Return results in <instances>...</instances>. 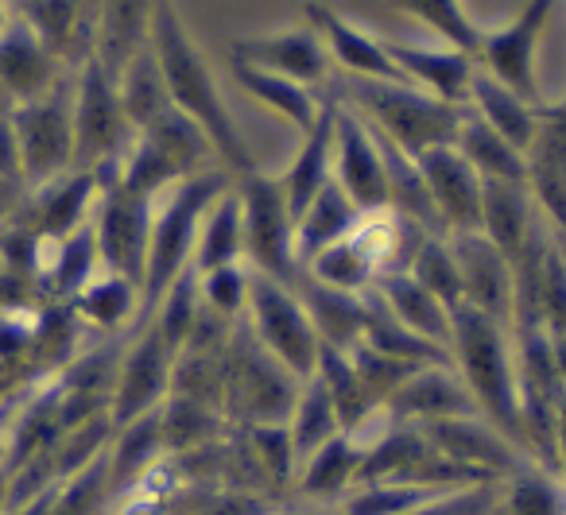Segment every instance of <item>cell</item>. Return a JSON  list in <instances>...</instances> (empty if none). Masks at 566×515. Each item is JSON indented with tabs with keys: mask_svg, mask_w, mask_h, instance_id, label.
<instances>
[{
	"mask_svg": "<svg viewBox=\"0 0 566 515\" xmlns=\"http://www.w3.org/2000/svg\"><path fill=\"white\" fill-rule=\"evenodd\" d=\"M148 48H151V55H156L159 74H164L171 109L182 113L190 125L202 128L213 156L221 159V171H229L233 179L252 171L256 156H252L249 144H244L241 128H237L233 113H229V105H226V94H221L210 63H206L202 48L190 40L187 24H182L179 9H175V0H156Z\"/></svg>",
	"mask_w": 566,
	"mask_h": 515,
	"instance_id": "6da1fadb",
	"label": "cell"
},
{
	"mask_svg": "<svg viewBox=\"0 0 566 515\" xmlns=\"http://www.w3.org/2000/svg\"><path fill=\"white\" fill-rule=\"evenodd\" d=\"M450 365L462 376L481 419H489L501 434H509L524 450L520 360L512 326L473 311V306H454V314H450Z\"/></svg>",
	"mask_w": 566,
	"mask_h": 515,
	"instance_id": "7a4b0ae2",
	"label": "cell"
},
{
	"mask_svg": "<svg viewBox=\"0 0 566 515\" xmlns=\"http://www.w3.org/2000/svg\"><path fill=\"white\" fill-rule=\"evenodd\" d=\"M229 187H233V175L229 171H202L195 179L167 187L151 202V233H148V256H144V280H140V322L190 272L198 225H202L206 210Z\"/></svg>",
	"mask_w": 566,
	"mask_h": 515,
	"instance_id": "3957f363",
	"label": "cell"
},
{
	"mask_svg": "<svg viewBox=\"0 0 566 515\" xmlns=\"http://www.w3.org/2000/svg\"><path fill=\"white\" fill-rule=\"evenodd\" d=\"M334 97L349 105L373 133H380L388 144L419 159L423 151L450 148L462 128L465 105H450L423 94L411 82H365L346 78V90H331Z\"/></svg>",
	"mask_w": 566,
	"mask_h": 515,
	"instance_id": "277c9868",
	"label": "cell"
},
{
	"mask_svg": "<svg viewBox=\"0 0 566 515\" xmlns=\"http://www.w3.org/2000/svg\"><path fill=\"white\" fill-rule=\"evenodd\" d=\"M303 380L292 376L272 353L256 345L244 322H237L221 353V411L229 427H280L287 422Z\"/></svg>",
	"mask_w": 566,
	"mask_h": 515,
	"instance_id": "5b68a950",
	"label": "cell"
},
{
	"mask_svg": "<svg viewBox=\"0 0 566 515\" xmlns=\"http://www.w3.org/2000/svg\"><path fill=\"white\" fill-rule=\"evenodd\" d=\"M210 156L213 148L202 136V128L190 125L182 113L171 109L156 125L140 128L133 136V144H128V151L120 156V164L113 171H105L102 179H113L117 187L133 190L140 198H159L175 182L202 175Z\"/></svg>",
	"mask_w": 566,
	"mask_h": 515,
	"instance_id": "8992f818",
	"label": "cell"
},
{
	"mask_svg": "<svg viewBox=\"0 0 566 515\" xmlns=\"http://www.w3.org/2000/svg\"><path fill=\"white\" fill-rule=\"evenodd\" d=\"M241 322L249 326V334L256 337L260 349L272 353L292 376H300V380L315 376L323 337H318V329H315V322H311L295 283L252 272L249 306H244Z\"/></svg>",
	"mask_w": 566,
	"mask_h": 515,
	"instance_id": "52a82bcc",
	"label": "cell"
},
{
	"mask_svg": "<svg viewBox=\"0 0 566 515\" xmlns=\"http://www.w3.org/2000/svg\"><path fill=\"white\" fill-rule=\"evenodd\" d=\"M71 113H74V167L94 175L113 171L136 133L125 117V105H120L117 78L105 74L94 59H86L74 71Z\"/></svg>",
	"mask_w": 566,
	"mask_h": 515,
	"instance_id": "ba28073f",
	"label": "cell"
},
{
	"mask_svg": "<svg viewBox=\"0 0 566 515\" xmlns=\"http://www.w3.org/2000/svg\"><path fill=\"white\" fill-rule=\"evenodd\" d=\"M237 202H241L244 225V264L249 272L272 275V280L295 283L300 280V260H295V218L280 195L275 175L252 171L233 179Z\"/></svg>",
	"mask_w": 566,
	"mask_h": 515,
	"instance_id": "9c48e42d",
	"label": "cell"
},
{
	"mask_svg": "<svg viewBox=\"0 0 566 515\" xmlns=\"http://www.w3.org/2000/svg\"><path fill=\"white\" fill-rule=\"evenodd\" d=\"M175 360L179 349L159 334L156 322H136L128 337L120 341L117 368L109 383V422L125 427L144 414H156L171 396Z\"/></svg>",
	"mask_w": 566,
	"mask_h": 515,
	"instance_id": "30bf717a",
	"label": "cell"
},
{
	"mask_svg": "<svg viewBox=\"0 0 566 515\" xmlns=\"http://www.w3.org/2000/svg\"><path fill=\"white\" fill-rule=\"evenodd\" d=\"M74 71L35 102L12 109V133L20 144V171L24 190L43 187L59 175L74 171V113H71Z\"/></svg>",
	"mask_w": 566,
	"mask_h": 515,
	"instance_id": "8fae6325",
	"label": "cell"
},
{
	"mask_svg": "<svg viewBox=\"0 0 566 515\" xmlns=\"http://www.w3.org/2000/svg\"><path fill=\"white\" fill-rule=\"evenodd\" d=\"M151 202L156 198H140L133 190L117 187L113 179H102V195H97L94 218H90L102 272L133 280L136 287L144 280V256H148Z\"/></svg>",
	"mask_w": 566,
	"mask_h": 515,
	"instance_id": "7c38bea8",
	"label": "cell"
},
{
	"mask_svg": "<svg viewBox=\"0 0 566 515\" xmlns=\"http://www.w3.org/2000/svg\"><path fill=\"white\" fill-rule=\"evenodd\" d=\"M558 0H527L516 12V20L496 32H485L478 51V66L485 74H493L496 82H504L509 90H516L527 102H539V40L547 32L551 17H555Z\"/></svg>",
	"mask_w": 566,
	"mask_h": 515,
	"instance_id": "4fadbf2b",
	"label": "cell"
},
{
	"mask_svg": "<svg viewBox=\"0 0 566 515\" xmlns=\"http://www.w3.org/2000/svg\"><path fill=\"white\" fill-rule=\"evenodd\" d=\"M334 182L354 198V206L361 213L388 210L380 144L373 136V128L342 97H334Z\"/></svg>",
	"mask_w": 566,
	"mask_h": 515,
	"instance_id": "5bb4252c",
	"label": "cell"
},
{
	"mask_svg": "<svg viewBox=\"0 0 566 515\" xmlns=\"http://www.w3.org/2000/svg\"><path fill=\"white\" fill-rule=\"evenodd\" d=\"M447 241L450 252H454L458 280H462V306H473V311L512 326L516 272H512L509 256L485 233H454Z\"/></svg>",
	"mask_w": 566,
	"mask_h": 515,
	"instance_id": "9a60e30c",
	"label": "cell"
},
{
	"mask_svg": "<svg viewBox=\"0 0 566 515\" xmlns=\"http://www.w3.org/2000/svg\"><path fill=\"white\" fill-rule=\"evenodd\" d=\"M419 175H423V187L431 195L434 218H439L442 233H481V198H485V182L462 159V151L450 144V148L423 151L416 159Z\"/></svg>",
	"mask_w": 566,
	"mask_h": 515,
	"instance_id": "2e32d148",
	"label": "cell"
},
{
	"mask_svg": "<svg viewBox=\"0 0 566 515\" xmlns=\"http://www.w3.org/2000/svg\"><path fill=\"white\" fill-rule=\"evenodd\" d=\"M233 63L280 74V78H292L307 90L331 78V55H326V43L318 40L315 28H283V32L237 40Z\"/></svg>",
	"mask_w": 566,
	"mask_h": 515,
	"instance_id": "e0dca14e",
	"label": "cell"
},
{
	"mask_svg": "<svg viewBox=\"0 0 566 515\" xmlns=\"http://www.w3.org/2000/svg\"><path fill=\"white\" fill-rule=\"evenodd\" d=\"M71 74V66L32 32L20 17L0 28V86L17 105L35 102Z\"/></svg>",
	"mask_w": 566,
	"mask_h": 515,
	"instance_id": "ac0fdd59",
	"label": "cell"
},
{
	"mask_svg": "<svg viewBox=\"0 0 566 515\" xmlns=\"http://www.w3.org/2000/svg\"><path fill=\"white\" fill-rule=\"evenodd\" d=\"M392 422H408V427H431V422L465 419V414H481L473 396L465 391L462 376L454 365H427L403 383L385 407Z\"/></svg>",
	"mask_w": 566,
	"mask_h": 515,
	"instance_id": "d6986e66",
	"label": "cell"
},
{
	"mask_svg": "<svg viewBox=\"0 0 566 515\" xmlns=\"http://www.w3.org/2000/svg\"><path fill=\"white\" fill-rule=\"evenodd\" d=\"M307 20L318 32V40L326 43L331 63H338L346 71V78H365V82H408L400 74V66L392 63V55L385 51V40L369 35L365 28H357L354 20H346L342 12L326 9V4H307Z\"/></svg>",
	"mask_w": 566,
	"mask_h": 515,
	"instance_id": "ffe728a7",
	"label": "cell"
},
{
	"mask_svg": "<svg viewBox=\"0 0 566 515\" xmlns=\"http://www.w3.org/2000/svg\"><path fill=\"white\" fill-rule=\"evenodd\" d=\"M385 51L400 66L403 78L423 90V94L450 105L470 102V82L478 74V63L470 55H462L454 48H442V43L439 48H427V43H400V40H385Z\"/></svg>",
	"mask_w": 566,
	"mask_h": 515,
	"instance_id": "44dd1931",
	"label": "cell"
},
{
	"mask_svg": "<svg viewBox=\"0 0 566 515\" xmlns=\"http://www.w3.org/2000/svg\"><path fill=\"white\" fill-rule=\"evenodd\" d=\"M361 458L365 450L357 445V438L338 434L323 450H315L311 458L300 461L292 492H300L311 507H338L361 484Z\"/></svg>",
	"mask_w": 566,
	"mask_h": 515,
	"instance_id": "7402d4cb",
	"label": "cell"
},
{
	"mask_svg": "<svg viewBox=\"0 0 566 515\" xmlns=\"http://www.w3.org/2000/svg\"><path fill=\"white\" fill-rule=\"evenodd\" d=\"M334 179V94H326V105L318 113L315 125L303 133V144L295 151V159L275 175L280 195L292 210V218H300L307 210V202Z\"/></svg>",
	"mask_w": 566,
	"mask_h": 515,
	"instance_id": "603a6c76",
	"label": "cell"
},
{
	"mask_svg": "<svg viewBox=\"0 0 566 515\" xmlns=\"http://www.w3.org/2000/svg\"><path fill=\"white\" fill-rule=\"evenodd\" d=\"M156 0H102L94 24V63L117 78L151 40Z\"/></svg>",
	"mask_w": 566,
	"mask_h": 515,
	"instance_id": "cb8c5ba5",
	"label": "cell"
},
{
	"mask_svg": "<svg viewBox=\"0 0 566 515\" xmlns=\"http://www.w3.org/2000/svg\"><path fill=\"white\" fill-rule=\"evenodd\" d=\"M465 109H470L481 125L493 128L496 136H504L512 148H520L527 156V148H532V140H535V128H539L543 105L520 97L516 90H509L504 82H496L493 74H485L478 66V74H473V82H470V102H465Z\"/></svg>",
	"mask_w": 566,
	"mask_h": 515,
	"instance_id": "d4e9b609",
	"label": "cell"
},
{
	"mask_svg": "<svg viewBox=\"0 0 566 515\" xmlns=\"http://www.w3.org/2000/svg\"><path fill=\"white\" fill-rule=\"evenodd\" d=\"M396 322H403L408 329H416L419 337L434 341L439 349L450 353V306L439 303L423 283L416 280L411 272H392V275H380L369 291Z\"/></svg>",
	"mask_w": 566,
	"mask_h": 515,
	"instance_id": "484cf974",
	"label": "cell"
},
{
	"mask_svg": "<svg viewBox=\"0 0 566 515\" xmlns=\"http://www.w3.org/2000/svg\"><path fill=\"white\" fill-rule=\"evenodd\" d=\"M357 221H361V210H357L354 198L331 179L311 198L307 210L295 218V260H300V272L311 256H318V252L331 249V244L346 241L357 229Z\"/></svg>",
	"mask_w": 566,
	"mask_h": 515,
	"instance_id": "4316f807",
	"label": "cell"
},
{
	"mask_svg": "<svg viewBox=\"0 0 566 515\" xmlns=\"http://www.w3.org/2000/svg\"><path fill=\"white\" fill-rule=\"evenodd\" d=\"M71 314L82 326L105 337H117L140 322V287L113 272H97L78 295L71 298Z\"/></svg>",
	"mask_w": 566,
	"mask_h": 515,
	"instance_id": "83f0119b",
	"label": "cell"
},
{
	"mask_svg": "<svg viewBox=\"0 0 566 515\" xmlns=\"http://www.w3.org/2000/svg\"><path fill=\"white\" fill-rule=\"evenodd\" d=\"M295 291H300V298H303V306H307L323 345H331V349H354V345L361 341L365 295L323 287V283L307 280L303 272H300V280H295Z\"/></svg>",
	"mask_w": 566,
	"mask_h": 515,
	"instance_id": "f1b7e54d",
	"label": "cell"
},
{
	"mask_svg": "<svg viewBox=\"0 0 566 515\" xmlns=\"http://www.w3.org/2000/svg\"><path fill=\"white\" fill-rule=\"evenodd\" d=\"M233 82L252 97V102L268 105L275 117H283L295 133H307L311 125L318 120L326 105V94L318 97L315 90L300 86L292 78H280V74H268V71H256V66H244V63H233Z\"/></svg>",
	"mask_w": 566,
	"mask_h": 515,
	"instance_id": "f546056e",
	"label": "cell"
},
{
	"mask_svg": "<svg viewBox=\"0 0 566 515\" xmlns=\"http://www.w3.org/2000/svg\"><path fill=\"white\" fill-rule=\"evenodd\" d=\"M454 148L481 175V182H516V187H527V156L520 148H512L504 136H496L489 125H481L470 109H465L462 128L454 136Z\"/></svg>",
	"mask_w": 566,
	"mask_h": 515,
	"instance_id": "4dcf8cb0",
	"label": "cell"
},
{
	"mask_svg": "<svg viewBox=\"0 0 566 515\" xmlns=\"http://www.w3.org/2000/svg\"><path fill=\"white\" fill-rule=\"evenodd\" d=\"M229 264H244V225H241V202H237L233 187L206 210L202 225H198V244H195V260H190V272L206 275Z\"/></svg>",
	"mask_w": 566,
	"mask_h": 515,
	"instance_id": "1f68e13d",
	"label": "cell"
},
{
	"mask_svg": "<svg viewBox=\"0 0 566 515\" xmlns=\"http://www.w3.org/2000/svg\"><path fill=\"white\" fill-rule=\"evenodd\" d=\"M496 515H566V481L539 461H524L501 481Z\"/></svg>",
	"mask_w": 566,
	"mask_h": 515,
	"instance_id": "d6a6232c",
	"label": "cell"
},
{
	"mask_svg": "<svg viewBox=\"0 0 566 515\" xmlns=\"http://www.w3.org/2000/svg\"><path fill=\"white\" fill-rule=\"evenodd\" d=\"M287 438H292V450L295 458H311L315 450H323L326 442H334L338 434H349L346 427H342L338 411H334L331 396H326V388L315 380V376H307L300 388V396H295V407L292 414H287Z\"/></svg>",
	"mask_w": 566,
	"mask_h": 515,
	"instance_id": "836d02e7",
	"label": "cell"
},
{
	"mask_svg": "<svg viewBox=\"0 0 566 515\" xmlns=\"http://www.w3.org/2000/svg\"><path fill=\"white\" fill-rule=\"evenodd\" d=\"M117 94H120V105H125V117H128V125H133V133L156 125L164 113H171V97H167L164 74H159L151 48H144L140 55L117 74Z\"/></svg>",
	"mask_w": 566,
	"mask_h": 515,
	"instance_id": "e575fe53",
	"label": "cell"
},
{
	"mask_svg": "<svg viewBox=\"0 0 566 515\" xmlns=\"http://www.w3.org/2000/svg\"><path fill=\"white\" fill-rule=\"evenodd\" d=\"M315 380L326 388V396H331L334 411H338L342 427H346L349 434L361 430L373 414H380L377 407L369 403V396H365L361 380H357V368H354V360H349V349H331V345H323L318 365H315Z\"/></svg>",
	"mask_w": 566,
	"mask_h": 515,
	"instance_id": "d590c367",
	"label": "cell"
},
{
	"mask_svg": "<svg viewBox=\"0 0 566 515\" xmlns=\"http://www.w3.org/2000/svg\"><path fill=\"white\" fill-rule=\"evenodd\" d=\"M303 275L323 283V287L349 291V295H369L373 283H377V267H373L369 252L361 249V241H357L354 233H349L346 241L323 249L318 256H311L307 264H303Z\"/></svg>",
	"mask_w": 566,
	"mask_h": 515,
	"instance_id": "8d00e7d4",
	"label": "cell"
},
{
	"mask_svg": "<svg viewBox=\"0 0 566 515\" xmlns=\"http://www.w3.org/2000/svg\"><path fill=\"white\" fill-rule=\"evenodd\" d=\"M392 4L403 12V17H411L423 28H431V32L442 40V48L462 51V55H470L473 63H478V51H481L485 32L465 17L462 0H392Z\"/></svg>",
	"mask_w": 566,
	"mask_h": 515,
	"instance_id": "74e56055",
	"label": "cell"
},
{
	"mask_svg": "<svg viewBox=\"0 0 566 515\" xmlns=\"http://www.w3.org/2000/svg\"><path fill=\"white\" fill-rule=\"evenodd\" d=\"M427 291H431L439 303H447L450 311L462 306V280H458V264H454V252H450V241L442 233H431L423 244H419L416 260L408 267Z\"/></svg>",
	"mask_w": 566,
	"mask_h": 515,
	"instance_id": "f35d334b",
	"label": "cell"
},
{
	"mask_svg": "<svg viewBox=\"0 0 566 515\" xmlns=\"http://www.w3.org/2000/svg\"><path fill=\"white\" fill-rule=\"evenodd\" d=\"M198 280V303L202 311H210L213 318L237 322L244 318V306H249V264H229V267H218V272H206V275H195Z\"/></svg>",
	"mask_w": 566,
	"mask_h": 515,
	"instance_id": "ab89813d",
	"label": "cell"
},
{
	"mask_svg": "<svg viewBox=\"0 0 566 515\" xmlns=\"http://www.w3.org/2000/svg\"><path fill=\"white\" fill-rule=\"evenodd\" d=\"M496 500H501V484H473V488H458L447 496H434L427 504L411 507L403 515H493Z\"/></svg>",
	"mask_w": 566,
	"mask_h": 515,
	"instance_id": "60d3db41",
	"label": "cell"
},
{
	"mask_svg": "<svg viewBox=\"0 0 566 515\" xmlns=\"http://www.w3.org/2000/svg\"><path fill=\"white\" fill-rule=\"evenodd\" d=\"M0 187L24 190V171H20V144L12 133V117L0 120Z\"/></svg>",
	"mask_w": 566,
	"mask_h": 515,
	"instance_id": "b9f144b4",
	"label": "cell"
},
{
	"mask_svg": "<svg viewBox=\"0 0 566 515\" xmlns=\"http://www.w3.org/2000/svg\"><path fill=\"white\" fill-rule=\"evenodd\" d=\"M551 469L566 481V391L558 396L555 427H551Z\"/></svg>",
	"mask_w": 566,
	"mask_h": 515,
	"instance_id": "7bdbcfd3",
	"label": "cell"
},
{
	"mask_svg": "<svg viewBox=\"0 0 566 515\" xmlns=\"http://www.w3.org/2000/svg\"><path fill=\"white\" fill-rule=\"evenodd\" d=\"M551 337V360H555V372H558V383L566 391V337L558 334H547Z\"/></svg>",
	"mask_w": 566,
	"mask_h": 515,
	"instance_id": "ee69618b",
	"label": "cell"
},
{
	"mask_svg": "<svg viewBox=\"0 0 566 515\" xmlns=\"http://www.w3.org/2000/svg\"><path fill=\"white\" fill-rule=\"evenodd\" d=\"M12 109H17V102H12V97L4 94V86H0V120H9Z\"/></svg>",
	"mask_w": 566,
	"mask_h": 515,
	"instance_id": "f6af8a7d",
	"label": "cell"
}]
</instances>
